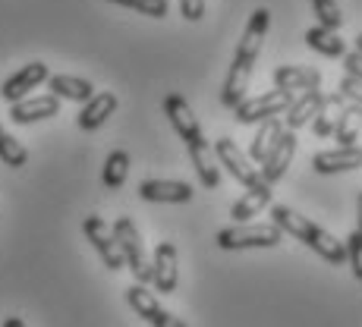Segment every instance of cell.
I'll list each match as a JSON object with an SVG mask.
<instances>
[{
    "label": "cell",
    "instance_id": "6da1fadb",
    "mask_svg": "<svg viewBox=\"0 0 362 327\" xmlns=\"http://www.w3.org/2000/svg\"><path fill=\"white\" fill-rule=\"evenodd\" d=\"M268 25H271V10L268 6H259V10L249 16L240 41H236L230 73H227V82H224V88H221V104H224L227 110L240 107L243 98H246V88H249V82H252V73H255V64H259Z\"/></svg>",
    "mask_w": 362,
    "mask_h": 327
},
{
    "label": "cell",
    "instance_id": "7a4b0ae2",
    "mask_svg": "<svg viewBox=\"0 0 362 327\" xmlns=\"http://www.w3.org/2000/svg\"><path fill=\"white\" fill-rule=\"evenodd\" d=\"M271 224H274L281 233L293 236L303 246H309L318 258H325L328 264H346V255H344V242L334 239L328 230H322L318 224H312L305 214H296L293 208L287 205H271Z\"/></svg>",
    "mask_w": 362,
    "mask_h": 327
},
{
    "label": "cell",
    "instance_id": "3957f363",
    "mask_svg": "<svg viewBox=\"0 0 362 327\" xmlns=\"http://www.w3.org/2000/svg\"><path fill=\"white\" fill-rule=\"evenodd\" d=\"M110 233H114L117 249H120V255H123V268L132 270L139 287L151 283V258H148V252H145L136 224H132L129 218H117V224L110 227Z\"/></svg>",
    "mask_w": 362,
    "mask_h": 327
},
{
    "label": "cell",
    "instance_id": "277c9868",
    "mask_svg": "<svg viewBox=\"0 0 362 327\" xmlns=\"http://www.w3.org/2000/svg\"><path fill=\"white\" fill-rule=\"evenodd\" d=\"M284 242V233L274 224H230L218 233V246L224 252H243V249H274Z\"/></svg>",
    "mask_w": 362,
    "mask_h": 327
},
{
    "label": "cell",
    "instance_id": "5b68a950",
    "mask_svg": "<svg viewBox=\"0 0 362 327\" xmlns=\"http://www.w3.org/2000/svg\"><path fill=\"white\" fill-rule=\"evenodd\" d=\"M290 104H293V92H287V88H271V92L255 95V98H243L240 107H233V114L243 126H255V123L277 120L281 114H287Z\"/></svg>",
    "mask_w": 362,
    "mask_h": 327
},
{
    "label": "cell",
    "instance_id": "8992f818",
    "mask_svg": "<svg viewBox=\"0 0 362 327\" xmlns=\"http://www.w3.org/2000/svg\"><path fill=\"white\" fill-rule=\"evenodd\" d=\"M211 151H214V161L224 164V167H227V173H230L236 183L246 186V189H262V186H268V183L262 179L259 167L249 161L246 151H243L230 136H221L218 142H214V148H211Z\"/></svg>",
    "mask_w": 362,
    "mask_h": 327
},
{
    "label": "cell",
    "instance_id": "52a82bcc",
    "mask_svg": "<svg viewBox=\"0 0 362 327\" xmlns=\"http://www.w3.org/2000/svg\"><path fill=\"white\" fill-rule=\"evenodd\" d=\"M164 114H167V120H170L173 132H177V136L183 138L186 148H196V145H208L205 132H202L199 120H196V114H192L189 101H186L183 95H167V98H164Z\"/></svg>",
    "mask_w": 362,
    "mask_h": 327
},
{
    "label": "cell",
    "instance_id": "ba28073f",
    "mask_svg": "<svg viewBox=\"0 0 362 327\" xmlns=\"http://www.w3.org/2000/svg\"><path fill=\"white\" fill-rule=\"evenodd\" d=\"M82 233H86V239L92 242V249L98 252L104 268L107 270H120L123 268V255H120V249H117L114 233H110V227L104 224L98 214H88L86 224H82Z\"/></svg>",
    "mask_w": 362,
    "mask_h": 327
},
{
    "label": "cell",
    "instance_id": "9c48e42d",
    "mask_svg": "<svg viewBox=\"0 0 362 327\" xmlns=\"http://www.w3.org/2000/svg\"><path fill=\"white\" fill-rule=\"evenodd\" d=\"M293 155H296V132L284 129L281 136H277V142L271 145V151L264 155V161L259 164V173H262L264 183L274 186L277 179H284V173H287L290 164H293Z\"/></svg>",
    "mask_w": 362,
    "mask_h": 327
},
{
    "label": "cell",
    "instance_id": "30bf717a",
    "mask_svg": "<svg viewBox=\"0 0 362 327\" xmlns=\"http://www.w3.org/2000/svg\"><path fill=\"white\" fill-rule=\"evenodd\" d=\"M127 302L132 305V311H136V315L142 318L145 324H151V327H186L177 315H170L164 305H158V299H155L151 290L139 287V283L127 290Z\"/></svg>",
    "mask_w": 362,
    "mask_h": 327
},
{
    "label": "cell",
    "instance_id": "8fae6325",
    "mask_svg": "<svg viewBox=\"0 0 362 327\" xmlns=\"http://www.w3.org/2000/svg\"><path fill=\"white\" fill-rule=\"evenodd\" d=\"M180 283V264H177V246L173 242H158L155 255H151V287L158 293L170 296L177 293Z\"/></svg>",
    "mask_w": 362,
    "mask_h": 327
},
{
    "label": "cell",
    "instance_id": "7c38bea8",
    "mask_svg": "<svg viewBox=\"0 0 362 327\" xmlns=\"http://www.w3.org/2000/svg\"><path fill=\"white\" fill-rule=\"evenodd\" d=\"M47 76H51V73H47V64H41V60H32V64H25L19 73H13L10 79L0 85V98H4L6 104H16V101L29 98L32 88L45 85Z\"/></svg>",
    "mask_w": 362,
    "mask_h": 327
},
{
    "label": "cell",
    "instance_id": "4fadbf2b",
    "mask_svg": "<svg viewBox=\"0 0 362 327\" xmlns=\"http://www.w3.org/2000/svg\"><path fill=\"white\" fill-rule=\"evenodd\" d=\"M60 117V101L54 95H29V98L10 104V120L16 126H32L41 120H54Z\"/></svg>",
    "mask_w": 362,
    "mask_h": 327
},
{
    "label": "cell",
    "instance_id": "5bb4252c",
    "mask_svg": "<svg viewBox=\"0 0 362 327\" xmlns=\"http://www.w3.org/2000/svg\"><path fill=\"white\" fill-rule=\"evenodd\" d=\"M139 196L151 205H183L192 198V186L183 179H142Z\"/></svg>",
    "mask_w": 362,
    "mask_h": 327
},
{
    "label": "cell",
    "instance_id": "9a60e30c",
    "mask_svg": "<svg viewBox=\"0 0 362 327\" xmlns=\"http://www.w3.org/2000/svg\"><path fill=\"white\" fill-rule=\"evenodd\" d=\"M117 95L114 92H95L92 98H88L86 104H82V110H79V129L82 132H95V129H101L104 123L110 120V114L117 110Z\"/></svg>",
    "mask_w": 362,
    "mask_h": 327
},
{
    "label": "cell",
    "instance_id": "2e32d148",
    "mask_svg": "<svg viewBox=\"0 0 362 327\" xmlns=\"http://www.w3.org/2000/svg\"><path fill=\"white\" fill-rule=\"evenodd\" d=\"M274 88L312 92V88H322V73H318L315 66H277L274 69Z\"/></svg>",
    "mask_w": 362,
    "mask_h": 327
},
{
    "label": "cell",
    "instance_id": "e0dca14e",
    "mask_svg": "<svg viewBox=\"0 0 362 327\" xmlns=\"http://www.w3.org/2000/svg\"><path fill=\"white\" fill-rule=\"evenodd\" d=\"M322 101H325V92H322V88H312V92H303L299 98H293V104H290L287 114H284V123H287V129L296 132V129L309 126V123L315 120V114H318V107H322Z\"/></svg>",
    "mask_w": 362,
    "mask_h": 327
},
{
    "label": "cell",
    "instance_id": "ac0fdd59",
    "mask_svg": "<svg viewBox=\"0 0 362 327\" xmlns=\"http://www.w3.org/2000/svg\"><path fill=\"white\" fill-rule=\"evenodd\" d=\"M362 164V151L359 148H331V151H318L312 157V170L315 173H344V170H359Z\"/></svg>",
    "mask_w": 362,
    "mask_h": 327
},
{
    "label": "cell",
    "instance_id": "d6986e66",
    "mask_svg": "<svg viewBox=\"0 0 362 327\" xmlns=\"http://www.w3.org/2000/svg\"><path fill=\"white\" fill-rule=\"evenodd\" d=\"M47 88L57 101H76V104H86L95 95V85L88 79H79V76H47Z\"/></svg>",
    "mask_w": 362,
    "mask_h": 327
},
{
    "label": "cell",
    "instance_id": "ffe728a7",
    "mask_svg": "<svg viewBox=\"0 0 362 327\" xmlns=\"http://www.w3.org/2000/svg\"><path fill=\"white\" fill-rule=\"evenodd\" d=\"M271 205V186H262V189H246V196L240 201H233L230 218L233 224H252L255 218Z\"/></svg>",
    "mask_w": 362,
    "mask_h": 327
},
{
    "label": "cell",
    "instance_id": "44dd1931",
    "mask_svg": "<svg viewBox=\"0 0 362 327\" xmlns=\"http://www.w3.org/2000/svg\"><path fill=\"white\" fill-rule=\"evenodd\" d=\"M303 41L312 47V51L322 54V57H334V60H340V57L346 54L344 38H340L337 32H331V29H322V25H312V29H305Z\"/></svg>",
    "mask_w": 362,
    "mask_h": 327
},
{
    "label": "cell",
    "instance_id": "7402d4cb",
    "mask_svg": "<svg viewBox=\"0 0 362 327\" xmlns=\"http://www.w3.org/2000/svg\"><path fill=\"white\" fill-rule=\"evenodd\" d=\"M189 151V161L199 173V183L205 189H218L221 186V170H218V161H214V151L211 145H196V148H186Z\"/></svg>",
    "mask_w": 362,
    "mask_h": 327
},
{
    "label": "cell",
    "instance_id": "603a6c76",
    "mask_svg": "<svg viewBox=\"0 0 362 327\" xmlns=\"http://www.w3.org/2000/svg\"><path fill=\"white\" fill-rule=\"evenodd\" d=\"M359 104H346L344 114H340L337 126L331 136L337 138V148H359Z\"/></svg>",
    "mask_w": 362,
    "mask_h": 327
},
{
    "label": "cell",
    "instance_id": "cb8c5ba5",
    "mask_svg": "<svg viewBox=\"0 0 362 327\" xmlns=\"http://www.w3.org/2000/svg\"><path fill=\"white\" fill-rule=\"evenodd\" d=\"M344 107H346V101L340 98L337 92H334V95H325L322 107H318L315 120H312V129H315V136L328 138L331 132H334V126H337V120H340V114H344Z\"/></svg>",
    "mask_w": 362,
    "mask_h": 327
},
{
    "label": "cell",
    "instance_id": "d4e9b609",
    "mask_svg": "<svg viewBox=\"0 0 362 327\" xmlns=\"http://www.w3.org/2000/svg\"><path fill=\"white\" fill-rule=\"evenodd\" d=\"M284 132V123L281 120H264L259 123V132H255V138H252V145H249V161H252L255 167H259L264 161V155L271 151V145L277 142V136Z\"/></svg>",
    "mask_w": 362,
    "mask_h": 327
},
{
    "label": "cell",
    "instance_id": "484cf974",
    "mask_svg": "<svg viewBox=\"0 0 362 327\" xmlns=\"http://www.w3.org/2000/svg\"><path fill=\"white\" fill-rule=\"evenodd\" d=\"M127 173H129V155L123 148L110 151L107 161H104V170H101L104 189H120V186L127 183Z\"/></svg>",
    "mask_w": 362,
    "mask_h": 327
},
{
    "label": "cell",
    "instance_id": "4316f807",
    "mask_svg": "<svg viewBox=\"0 0 362 327\" xmlns=\"http://www.w3.org/2000/svg\"><path fill=\"white\" fill-rule=\"evenodd\" d=\"M0 161H4L6 167H13V170H19V167L29 164V151H25V145H19L4 126H0Z\"/></svg>",
    "mask_w": 362,
    "mask_h": 327
},
{
    "label": "cell",
    "instance_id": "83f0119b",
    "mask_svg": "<svg viewBox=\"0 0 362 327\" xmlns=\"http://www.w3.org/2000/svg\"><path fill=\"white\" fill-rule=\"evenodd\" d=\"M309 4H312V13L318 16V25H322V29L337 32L340 25H344V13H340L337 0H309Z\"/></svg>",
    "mask_w": 362,
    "mask_h": 327
},
{
    "label": "cell",
    "instance_id": "f1b7e54d",
    "mask_svg": "<svg viewBox=\"0 0 362 327\" xmlns=\"http://www.w3.org/2000/svg\"><path fill=\"white\" fill-rule=\"evenodd\" d=\"M110 4L127 6V10H136L151 19H164L167 13H170V0H110Z\"/></svg>",
    "mask_w": 362,
    "mask_h": 327
},
{
    "label": "cell",
    "instance_id": "f546056e",
    "mask_svg": "<svg viewBox=\"0 0 362 327\" xmlns=\"http://www.w3.org/2000/svg\"><path fill=\"white\" fill-rule=\"evenodd\" d=\"M344 255H346V264H350L353 277H356V280H362V233H359V230H353V233L346 236Z\"/></svg>",
    "mask_w": 362,
    "mask_h": 327
},
{
    "label": "cell",
    "instance_id": "4dcf8cb0",
    "mask_svg": "<svg viewBox=\"0 0 362 327\" xmlns=\"http://www.w3.org/2000/svg\"><path fill=\"white\" fill-rule=\"evenodd\" d=\"M337 95H340V98H344L346 104H359V95H362V79H353V76H344V79H340Z\"/></svg>",
    "mask_w": 362,
    "mask_h": 327
},
{
    "label": "cell",
    "instance_id": "1f68e13d",
    "mask_svg": "<svg viewBox=\"0 0 362 327\" xmlns=\"http://www.w3.org/2000/svg\"><path fill=\"white\" fill-rule=\"evenodd\" d=\"M180 16L186 23H199L205 16V0H180Z\"/></svg>",
    "mask_w": 362,
    "mask_h": 327
},
{
    "label": "cell",
    "instance_id": "d6a6232c",
    "mask_svg": "<svg viewBox=\"0 0 362 327\" xmlns=\"http://www.w3.org/2000/svg\"><path fill=\"white\" fill-rule=\"evenodd\" d=\"M344 69H346V76H353V79H362V54H359V44L353 47V51L344 54Z\"/></svg>",
    "mask_w": 362,
    "mask_h": 327
},
{
    "label": "cell",
    "instance_id": "836d02e7",
    "mask_svg": "<svg viewBox=\"0 0 362 327\" xmlns=\"http://www.w3.org/2000/svg\"><path fill=\"white\" fill-rule=\"evenodd\" d=\"M0 327H25V321H23V318H16V315H13V318H6V321L0 324Z\"/></svg>",
    "mask_w": 362,
    "mask_h": 327
}]
</instances>
